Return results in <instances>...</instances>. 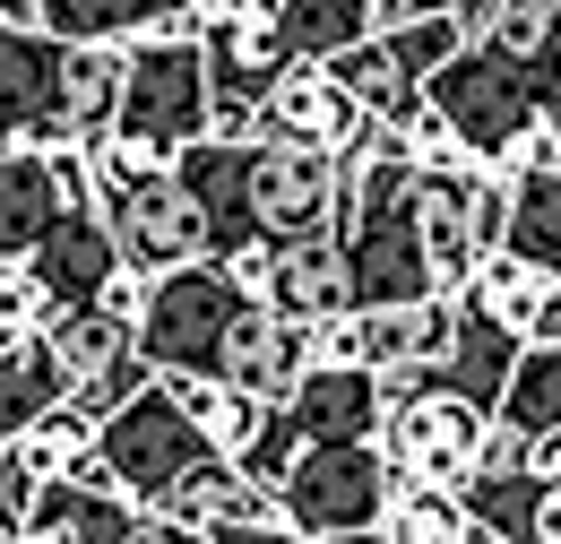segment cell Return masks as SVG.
Returning a JSON list of instances; mask_svg holds the SVG:
<instances>
[{"label":"cell","instance_id":"6da1fadb","mask_svg":"<svg viewBox=\"0 0 561 544\" xmlns=\"http://www.w3.org/2000/svg\"><path fill=\"white\" fill-rule=\"evenodd\" d=\"M182 191L208 216V260L242 242H311L346 225V156L285 138H199L182 147Z\"/></svg>","mask_w":561,"mask_h":544},{"label":"cell","instance_id":"7a4b0ae2","mask_svg":"<svg viewBox=\"0 0 561 544\" xmlns=\"http://www.w3.org/2000/svg\"><path fill=\"white\" fill-rule=\"evenodd\" d=\"M122 113V44H61L44 26H0V156L95 147Z\"/></svg>","mask_w":561,"mask_h":544},{"label":"cell","instance_id":"3957f363","mask_svg":"<svg viewBox=\"0 0 561 544\" xmlns=\"http://www.w3.org/2000/svg\"><path fill=\"white\" fill-rule=\"evenodd\" d=\"M199 61H208V138H251L260 95L302 61L294 0H199Z\"/></svg>","mask_w":561,"mask_h":544},{"label":"cell","instance_id":"277c9868","mask_svg":"<svg viewBox=\"0 0 561 544\" xmlns=\"http://www.w3.org/2000/svg\"><path fill=\"white\" fill-rule=\"evenodd\" d=\"M423 104L467 138V156L492 165V173H510V165H518V138L545 122V113H536V87H527V61H510L484 35H467L449 61L423 78Z\"/></svg>","mask_w":561,"mask_h":544},{"label":"cell","instance_id":"5b68a950","mask_svg":"<svg viewBox=\"0 0 561 544\" xmlns=\"http://www.w3.org/2000/svg\"><path fill=\"white\" fill-rule=\"evenodd\" d=\"M389 458L380 441H302L294 467L277 476V510L294 536H329V544H363L389 510Z\"/></svg>","mask_w":561,"mask_h":544},{"label":"cell","instance_id":"8992f818","mask_svg":"<svg viewBox=\"0 0 561 544\" xmlns=\"http://www.w3.org/2000/svg\"><path fill=\"white\" fill-rule=\"evenodd\" d=\"M242 303H251V294L216 269V260H182V269L147 276V303H139L147 372H216L233 320H242Z\"/></svg>","mask_w":561,"mask_h":544},{"label":"cell","instance_id":"52a82bcc","mask_svg":"<svg viewBox=\"0 0 561 544\" xmlns=\"http://www.w3.org/2000/svg\"><path fill=\"white\" fill-rule=\"evenodd\" d=\"M95 458L113 467V484H122L139 510H156V501L191 476L199 458H216V450L199 441V423L173 407V389H164V381H147V389H130L122 407L95 423Z\"/></svg>","mask_w":561,"mask_h":544},{"label":"cell","instance_id":"ba28073f","mask_svg":"<svg viewBox=\"0 0 561 544\" xmlns=\"http://www.w3.org/2000/svg\"><path fill=\"white\" fill-rule=\"evenodd\" d=\"M415 225H423V260L432 285L458 294L484 251H501V225H510V173L492 165H458V173H415Z\"/></svg>","mask_w":561,"mask_h":544},{"label":"cell","instance_id":"9c48e42d","mask_svg":"<svg viewBox=\"0 0 561 544\" xmlns=\"http://www.w3.org/2000/svg\"><path fill=\"white\" fill-rule=\"evenodd\" d=\"M95 216L122 251L130 276H164L182 260H208V216L182 191V173H147V182H95Z\"/></svg>","mask_w":561,"mask_h":544},{"label":"cell","instance_id":"30bf717a","mask_svg":"<svg viewBox=\"0 0 561 544\" xmlns=\"http://www.w3.org/2000/svg\"><path fill=\"white\" fill-rule=\"evenodd\" d=\"M484 423L492 415L476 398H458V389H423L407 407L380 415V458H389V476L398 484H440V492H458V484L476 476V458H484Z\"/></svg>","mask_w":561,"mask_h":544},{"label":"cell","instance_id":"8fae6325","mask_svg":"<svg viewBox=\"0 0 561 544\" xmlns=\"http://www.w3.org/2000/svg\"><path fill=\"white\" fill-rule=\"evenodd\" d=\"M44 354L61 363V389H70L95 423L122 407L130 389H147V381H156V372H147V354H139V329H130L122 311H104V303L53 311V320H44Z\"/></svg>","mask_w":561,"mask_h":544},{"label":"cell","instance_id":"7c38bea8","mask_svg":"<svg viewBox=\"0 0 561 544\" xmlns=\"http://www.w3.org/2000/svg\"><path fill=\"white\" fill-rule=\"evenodd\" d=\"M363 104H354V87L337 78L329 61H294L260 95V113H251V138H285V147H320V156H346L354 138H363Z\"/></svg>","mask_w":561,"mask_h":544},{"label":"cell","instance_id":"4fadbf2b","mask_svg":"<svg viewBox=\"0 0 561 544\" xmlns=\"http://www.w3.org/2000/svg\"><path fill=\"white\" fill-rule=\"evenodd\" d=\"M26 269H35V285H44L53 311H78V303H95V294L122 276V251H113V234H104L95 207H61V225L26 251Z\"/></svg>","mask_w":561,"mask_h":544},{"label":"cell","instance_id":"5bb4252c","mask_svg":"<svg viewBox=\"0 0 561 544\" xmlns=\"http://www.w3.org/2000/svg\"><path fill=\"white\" fill-rule=\"evenodd\" d=\"M277 415L294 423V441H371L380 432V381L363 363H311L277 398Z\"/></svg>","mask_w":561,"mask_h":544},{"label":"cell","instance_id":"9a60e30c","mask_svg":"<svg viewBox=\"0 0 561 544\" xmlns=\"http://www.w3.org/2000/svg\"><path fill=\"white\" fill-rule=\"evenodd\" d=\"M302 372H311V338H302V320H285V311H268V303H242V320H233V338H225L216 381H233V389H251V398H268V407H277Z\"/></svg>","mask_w":561,"mask_h":544},{"label":"cell","instance_id":"2e32d148","mask_svg":"<svg viewBox=\"0 0 561 544\" xmlns=\"http://www.w3.org/2000/svg\"><path fill=\"white\" fill-rule=\"evenodd\" d=\"M458 329V303L449 294H423V303H363L354 311V354L363 372H389V363H440Z\"/></svg>","mask_w":561,"mask_h":544},{"label":"cell","instance_id":"e0dca14e","mask_svg":"<svg viewBox=\"0 0 561 544\" xmlns=\"http://www.w3.org/2000/svg\"><path fill=\"white\" fill-rule=\"evenodd\" d=\"M561 276L536 269V260H518V251H484L476 260V276L449 294V303H467V311H484L492 329H510L518 345H536V329H545V311H553Z\"/></svg>","mask_w":561,"mask_h":544},{"label":"cell","instance_id":"ac0fdd59","mask_svg":"<svg viewBox=\"0 0 561 544\" xmlns=\"http://www.w3.org/2000/svg\"><path fill=\"white\" fill-rule=\"evenodd\" d=\"M268 311H285V320H329V311H354L346 242H337V234L277 242V269H268Z\"/></svg>","mask_w":561,"mask_h":544},{"label":"cell","instance_id":"d6986e66","mask_svg":"<svg viewBox=\"0 0 561 544\" xmlns=\"http://www.w3.org/2000/svg\"><path fill=\"white\" fill-rule=\"evenodd\" d=\"M156 510H164V519H182V528H199V536H208V528H242V519H285L277 492H268V484H251L233 458H199V467L173 484Z\"/></svg>","mask_w":561,"mask_h":544},{"label":"cell","instance_id":"ffe728a7","mask_svg":"<svg viewBox=\"0 0 561 544\" xmlns=\"http://www.w3.org/2000/svg\"><path fill=\"white\" fill-rule=\"evenodd\" d=\"M467 492V510H476V528H492V536L510 544H561V484L545 476H467L458 484Z\"/></svg>","mask_w":561,"mask_h":544},{"label":"cell","instance_id":"44dd1931","mask_svg":"<svg viewBox=\"0 0 561 544\" xmlns=\"http://www.w3.org/2000/svg\"><path fill=\"white\" fill-rule=\"evenodd\" d=\"M61 173H53V156H26V147H9L0 156V260H26L53 225H61Z\"/></svg>","mask_w":561,"mask_h":544},{"label":"cell","instance_id":"7402d4cb","mask_svg":"<svg viewBox=\"0 0 561 544\" xmlns=\"http://www.w3.org/2000/svg\"><path fill=\"white\" fill-rule=\"evenodd\" d=\"M156 381L173 389V407L199 423V441H208L216 458H242L260 441V423H268V398H251V389H233L216 372H156Z\"/></svg>","mask_w":561,"mask_h":544},{"label":"cell","instance_id":"603a6c76","mask_svg":"<svg viewBox=\"0 0 561 544\" xmlns=\"http://www.w3.org/2000/svg\"><path fill=\"white\" fill-rule=\"evenodd\" d=\"M510 363H518V338L510 329H492L484 311H467L458 303V329H449V354L432 363V381L440 389H458V398H476V407H501V381H510Z\"/></svg>","mask_w":561,"mask_h":544},{"label":"cell","instance_id":"cb8c5ba5","mask_svg":"<svg viewBox=\"0 0 561 544\" xmlns=\"http://www.w3.org/2000/svg\"><path fill=\"white\" fill-rule=\"evenodd\" d=\"M329 69H337V78L354 87V104H363L371 122H389V131H407V122L423 113V78H407V69H398V53H389L380 35L346 44V53H337Z\"/></svg>","mask_w":561,"mask_h":544},{"label":"cell","instance_id":"d4e9b609","mask_svg":"<svg viewBox=\"0 0 561 544\" xmlns=\"http://www.w3.org/2000/svg\"><path fill=\"white\" fill-rule=\"evenodd\" d=\"M467 536H476V510H467V492H440V484H398L371 528V544H467Z\"/></svg>","mask_w":561,"mask_h":544},{"label":"cell","instance_id":"484cf974","mask_svg":"<svg viewBox=\"0 0 561 544\" xmlns=\"http://www.w3.org/2000/svg\"><path fill=\"white\" fill-rule=\"evenodd\" d=\"M130 519H139V501H130V492L44 484V492H35V519H26V528H53V536H70V544H122V536H130Z\"/></svg>","mask_w":561,"mask_h":544},{"label":"cell","instance_id":"4316f807","mask_svg":"<svg viewBox=\"0 0 561 544\" xmlns=\"http://www.w3.org/2000/svg\"><path fill=\"white\" fill-rule=\"evenodd\" d=\"M501 251H518V260H536V269L561 276V173H510Z\"/></svg>","mask_w":561,"mask_h":544},{"label":"cell","instance_id":"83f0119b","mask_svg":"<svg viewBox=\"0 0 561 544\" xmlns=\"http://www.w3.org/2000/svg\"><path fill=\"white\" fill-rule=\"evenodd\" d=\"M87 450H95V415L78 407V398L44 407L35 423H26V432H18V441H9V458H18V467H26L35 484H61L78 458H87Z\"/></svg>","mask_w":561,"mask_h":544},{"label":"cell","instance_id":"f1b7e54d","mask_svg":"<svg viewBox=\"0 0 561 544\" xmlns=\"http://www.w3.org/2000/svg\"><path fill=\"white\" fill-rule=\"evenodd\" d=\"M492 423H510V432H553L561 423V345H518V363H510V381H501V407Z\"/></svg>","mask_w":561,"mask_h":544},{"label":"cell","instance_id":"f546056e","mask_svg":"<svg viewBox=\"0 0 561 544\" xmlns=\"http://www.w3.org/2000/svg\"><path fill=\"white\" fill-rule=\"evenodd\" d=\"M61 398H70V389H61V363L44 354V338L18 345V354H0V450H9L44 407H61Z\"/></svg>","mask_w":561,"mask_h":544},{"label":"cell","instance_id":"4dcf8cb0","mask_svg":"<svg viewBox=\"0 0 561 544\" xmlns=\"http://www.w3.org/2000/svg\"><path fill=\"white\" fill-rule=\"evenodd\" d=\"M44 320H53V303H44V285L26 260H0V354H18V345L44 338Z\"/></svg>","mask_w":561,"mask_h":544},{"label":"cell","instance_id":"1f68e13d","mask_svg":"<svg viewBox=\"0 0 561 544\" xmlns=\"http://www.w3.org/2000/svg\"><path fill=\"white\" fill-rule=\"evenodd\" d=\"M380 44L398 53V69H407V78H432V69L449 61L467 35H458V18H449V9H432V18H407V26H380Z\"/></svg>","mask_w":561,"mask_h":544},{"label":"cell","instance_id":"d6a6232c","mask_svg":"<svg viewBox=\"0 0 561 544\" xmlns=\"http://www.w3.org/2000/svg\"><path fill=\"white\" fill-rule=\"evenodd\" d=\"M398 156H407L415 173H458V165H476V156H467V138L449 131V122H440L432 104H423L407 131H398Z\"/></svg>","mask_w":561,"mask_h":544},{"label":"cell","instance_id":"836d02e7","mask_svg":"<svg viewBox=\"0 0 561 544\" xmlns=\"http://www.w3.org/2000/svg\"><path fill=\"white\" fill-rule=\"evenodd\" d=\"M510 61H527V87H536V113L561 122V18L545 26V44L536 53H510Z\"/></svg>","mask_w":561,"mask_h":544},{"label":"cell","instance_id":"e575fe53","mask_svg":"<svg viewBox=\"0 0 561 544\" xmlns=\"http://www.w3.org/2000/svg\"><path fill=\"white\" fill-rule=\"evenodd\" d=\"M35 492H44V484H35L18 458H9V450H0V536H18V528L35 519Z\"/></svg>","mask_w":561,"mask_h":544},{"label":"cell","instance_id":"d590c367","mask_svg":"<svg viewBox=\"0 0 561 544\" xmlns=\"http://www.w3.org/2000/svg\"><path fill=\"white\" fill-rule=\"evenodd\" d=\"M199 544H302L285 519H242V528H208Z\"/></svg>","mask_w":561,"mask_h":544},{"label":"cell","instance_id":"8d00e7d4","mask_svg":"<svg viewBox=\"0 0 561 544\" xmlns=\"http://www.w3.org/2000/svg\"><path fill=\"white\" fill-rule=\"evenodd\" d=\"M122 544H199V528H182V519H164V510H139Z\"/></svg>","mask_w":561,"mask_h":544},{"label":"cell","instance_id":"74e56055","mask_svg":"<svg viewBox=\"0 0 561 544\" xmlns=\"http://www.w3.org/2000/svg\"><path fill=\"white\" fill-rule=\"evenodd\" d=\"M371 9V35L380 26H407V18H432V9H449V0H363Z\"/></svg>","mask_w":561,"mask_h":544},{"label":"cell","instance_id":"f35d334b","mask_svg":"<svg viewBox=\"0 0 561 544\" xmlns=\"http://www.w3.org/2000/svg\"><path fill=\"white\" fill-rule=\"evenodd\" d=\"M492 9H501V0H449V18H458V35H484V26H492Z\"/></svg>","mask_w":561,"mask_h":544},{"label":"cell","instance_id":"ab89813d","mask_svg":"<svg viewBox=\"0 0 561 544\" xmlns=\"http://www.w3.org/2000/svg\"><path fill=\"white\" fill-rule=\"evenodd\" d=\"M0 26H44V0H0Z\"/></svg>","mask_w":561,"mask_h":544},{"label":"cell","instance_id":"60d3db41","mask_svg":"<svg viewBox=\"0 0 561 544\" xmlns=\"http://www.w3.org/2000/svg\"><path fill=\"white\" fill-rule=\"evenodd\" d=\"M0 544H70V536H53V528H18V536H0Z\"/></svg>","mask_w":561,"mask_h":544},{"label":"cell","instance_id":"b9f144b4","mask_svg":"<svg viewBox=\"0 0 561 544\" xmlns=\"http://www.w3.org/2000/svg\"><path fill=\"white\" fill-rule=\"evenodd\" d=\"M467 544H510V536H492V528H476V536H467Z\"/></svg>","mask_w":561,"mask_h":544},{"label":"cell","instance_id":"7bdbcfd3","mask_svg":"<svg viewBox=\"0 0 561 544\" xmlns=\"http://www.w3.org/2000/svg\"><path fill=\"white\" fill-rule=\"evenodd\" d=\"M302 544H329V536H302Z\"/></svg>","mask_w":561,"mask_h":544},{"label":"cell","instance_id":"ee69618b","mask_svg":"<svg viewBox=\"0 0 561 544\" xmlns=\"http://www.w3.org/2000/svg\"><path fill=\"white\" fill-rule=\"evenodd\" d=\"M363 544H371V536H363Z\"/></svg>","mask_w":561,"mask_h":544}]
</instances>
